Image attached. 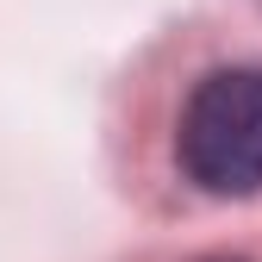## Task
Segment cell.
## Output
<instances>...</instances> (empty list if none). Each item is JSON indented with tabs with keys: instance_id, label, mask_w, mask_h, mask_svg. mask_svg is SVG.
Segmentation results:
<instances>
[{
	"instance_id": "obj_1",
	"label": "cell",
	"mask_w": 262,
	"mask_h": 262,
	"mask_svg": "<svg viewBox=\"0 0 262 262\" xmlns=\"http://www.w3.org/2000/svg\"><path fill=\"white\" fill-rule=\"evenodd\" d=\"M175 162L212 200L262 193V69H212L193 81L175 131Z\"/></svg>"
},
{
	"instance_id": "obj_2",
	"label": "cell",
	"mask_w": 262,
	"mask_h": 262,
	"mask_svg": "<svg viewBox=\"0 0 262 262\" xmlns=\"http://www.w3.org/2000/svg\"><path fill=\"white\" fill-rule=\"evenodd\" d=\"M206 262H231V256H206Z\"/></svg>"
}]
</instances>
